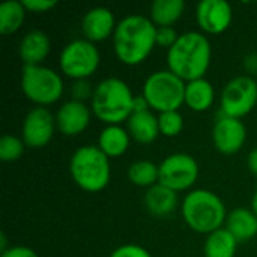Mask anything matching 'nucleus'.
I'll use <instances>...</instances> for the list:
<instances>
[{
	"label": "nucleus",
	"mask_w": 257,
	"mask_h": 257,
	"mask_svg": "<svg viewBox=\"0 0 257 257\" xmlns=\"http://www.w3.org/2000/svg\"><path fill=\"white\" fill-rule=\"evenodd\" d=\"M250 208H251V211H253V212L257 215V188H256V191L253 193V197H251V206H250Z\"/></svg>",
	"instance_id": "nucleus-37"
},
{
	"label": "nucleus",
	"mask_w": 257,
	"mask_h": 257,
	"mask_svg": "<svg viewBox=\"0 0 257 257\" xmlns=\"http://www.w3.org/2000/svg\"><path fill=\"white\" fill-rule=\"evenodd\" d=\"M157 26L149 17L133 14L117 21L111 38L117 60L126 66L142 65L157 47Z\"/></svg>",
	"instance_id": "nucleus-1"
},
{
	"label": "nucleus",
	"mask_w": 257,
	"mask_h": 257,
	"mask_svg": "<svg viewBox=\"0 0 257 257\" xmlns=\"http://www.w3.org/2000/svg\"><path fill=\"white\" fill-rule=\"evenodd\" d=\"M101 63V54L96 48V44L78 38L68 42L59 56V68L60 72L75 80H89L99 68Z\"/></svg>",
	"instance_id": "nucleus-8"
},
{
	"label": "nucleus",
	"mask_w": 257,
	"mask_h": 257,
	"mask_svg": "<svg viewBox=\"0 0 257 257\" xmlns=\"http://www.w3.org/2000/svg\"><path fill=\"white\" fill-rule=\"evenodd\" d=\"M134 98L136 95L125 80L107 77L95 86L90 110L105 125H122L134 113Z\"/></svg>",
	"instance_id": "nucleus-3"
},
{
	"label": "nucleus",
	"mask_w": 257,
	"mask_h": 257,
	"mask_svg": "<svg viewBox=\"0 0 257 257\" xmlns=\"http://www.w3.org/2000/svg\"><path fill=\"white\" fill-rule=\"evenodd\" d=\"M26 8L20 0H9L0 5V33L3 36L12 35L21 29L26 20Z\"/></svg>",
	"instance_id": "nucleus-25"
},
{
	"label": "nucleus",
	"mask_w": 257,
	"mask_h": 257,
	"mask_svg": "<svg viewBox=\"0 0 257 257\" xmlns=\"http://www.w3.org/2000/svg\"><path fill=\"white\" fill-rule=\"evenodd\" d=\"M26 148L27 146L24 145L21 137L12 136V134H5L0 139V160L3 163L18 161L23 157Z\"/></svg>",
	"instance_id": "nucleus-27"
},
{
	"label": "nucleus",
	"mask_w": 257,
	"mask_h": 257,
	"mask_svg": "<svg viewBox=\"0 0 257 257\" xmlns=\"http://www.w3.org/2000/svg\"><path fill=\"white\" fill-rule=\"evenodd\" d=\"M247 142V126L241 119L218 114L212 126V145L223 155L238 154Z\"/></svg>",
	"instance_id": "nucleus-12"
},
{
	"label": "nucleus",
	"mask_w": 257,
	"mask_h": 257,
	"mask_svg": "<svg viewBox=\"0 0 257 257\" xmlns=\"http://www.w3.org/2000/svg\"><path fill=\"white\" fill-rule=\"evenodd\" d=\"M95 92V86L89 80H75L71 84V99L80 102H90Z\"/></svg>",
	"instance_id": "nucleus-28"
},
{
	"label": "nucleus",
	"mask_w": 257,
	"mask_h": 257,
	"mask_svg": "<svg viewBox=\"0 0 257 257\" xmlns=\"http://www.w3.org/2000/svg\"><path fill=\"white\" fill-rule=\"evenodd\" d=\"M110 257H152L151 253L137 244H123L111 251Z\"/></svg>",
	"instance_id": "nucleus-30"
},
{
	"label": "nucleus",
	"mask_w": 257,
	"mask_h": 257,
	"mask_svg": "<svg viewBox=\"0 0 257 257\" xmlns=\"http://www.w3.org/2000/svg\"><path fill=\"white\" fill-rule=\"evenodd\" d=\"M0 257H39V254L33 248L26 245H11V248L2 253Z\"/></svg>",
	"instance_id": "nucleus-32"
},
{
	"label": "nucleus",
	"mask_w": 257,
	"mask_h": 257,
	"mask_svg": "<svg viewBox=\"0 0 257 257\" xmlns=\"http://www.w3.org/2000/svg\"><path fill=\"white\" fill-rule=\"evenodd\" d=\"M167 69L185 83L203 78L212 62V45L202 32H184L167 51Z\"/></svg>",
	"instance_id": "nucleus-2"
},
{
	"label": "nucleus",
	"mask_w": 257,
	"mask_h": 257,
	"mask_svg": "<svg viewBox=\"0 0 257 257\" xmlns=\"http://www.w3.org/2000/svg\"><path fill=\"white\" fill-rule=\"evenodd\" d=\"M51 51L50 36L39 29L27 32L18 44V56L23 66L42 65Z\"/></svg>",
	"instance_id": "nucleus-16"
},
{
	"label": "nucleus",
	"mask_w": 257,
	"mask_h": 257,
	"mask_svg": "<svg viewBox=\"0 0 257 257\" xmlns=\"http://www.w3.org/2000/svg\"><path fill=\"white\" fill-rule=\"evenodd\" d=\"M224 227L238 244H245L257 236V215L251 208H235L227 214Z\"/></svg>",
	"instance_id": "nucleus-18"
},
{
	"label": "nucleus",
	"mask_w": 257,
	"mask_h": 257,
	"mask_svg": "<svg viewBox=\"0 0 257 257\" xmlns=\"http://www.w3.org/2000/svg\"><path fill=\"white\" fill-rule=\"evenodd\" d=\"M20 87L23 95L35 107H50L59 102L65 92L62 75L44 65L23 66Z\"/></svg>",
	"instance_id": "nucleus-6"
},
{
	"label": "nucleus",
	"mask_w": 257,
	"mask_h": 257,
	"mask_svg": "<svg viewBox=\"0 0 257 257\" xmlns=\"http://www.w3.org/2000/svg\"><path fill=\"white\" fill-rule=\"evenodd\" d=\"M179 36L181 35L176 32L175 27H157V47L166 48L169 51L178 42Z\"/></svg>",
	"instance_id": "nucleus-29"
},
{
	"label": "nucleus",
	"mask_w": 257,
	"mask_h": 257,
	"mask_svg": "<svg viewBox=\"0 0 257 257\" xmlns=\"http://www.w3.org/2000/svg\"><path fill=\"white\" fill-rule=\"evenodd\" d=\"M158 128L160 136L173 139L178 137L184 130V116L179 110L158 113Z\"/></svg>",
	"instance_id": "nucleus-26"
},
{
	"label": "nucleus",
	"mask_w": 257,
	"mask_h": 257,
	"mask_svg": "<svg viewBox=\"0 0 257 257\" xmlns=\"http://www.w3.org/2000/svg\"><path fill=\"white\" fill-rule=\"evenodd\" d=\"M128 181L140 188H151L160 182V166L149 160H139L126 170Z\"/></svg>",
	"instance_id": "nucleus-24"
},
{
	"label": "nucleus",
	"mask_w": 257,
	"mask_h": 257,
	"mask_svg": "<svg viewBox=\"0 0 257 257\" xmlns=\"http://www.w3.org/2000/svg\"><path fill=\"white\" fill-rule=\"evenodd\" d=\"M8 248H11V245L8 244V238H6V235L2 232V233H0V254H2V253H5Z\"/></svg>",
	"instance_id": "nucleus-36"
},
{
	"label": "nucleus",
	"mask_w": 257,
	"mask_h": 257,
	"mask_svg": "<svg viewBox=\"0 0 257 257\" xmlns=\"http://www.w3.org/2000/svg\"><path fill=\"white\" fill-rule=\"evenodd\" d=\"M54 116H56L57 131L62 136L77 137L89 128L93 113L90 110V105H87L86 102L69 99L65 101L57 108Z\"/></svg>",
	"instance_id": "nucleus-14"
},
{
	"label": "nucleus",
	"mask_w": 257,
	"mask_h": 257,
	"mask_svg": "<svg viewBox=\"0 0 257 257\" xmlns=\"http://www.w3.org/2000/svg\"><path fill=\"white\" fill-rule=\"evenodd\" d=\"M143 203L151 215L157 218H166L178 209L179 194L158 182L157 185L146 190L143 196Z\"/></svg>",
	"instance_id": "nucleus-17"
},
{
	"label": "nucleus",
	"mask_w": 257,
	"mask_h": 257,
	"mask_svg": "<svg viewBox=\"0 0 257 257\" xmlns=\"http://www.w3.org/2000/svg\"><path fill=\"white\" fill-rule=\"evenodd\" d=\"M257 105V80L250 75H238L229 80L220 93V113L241 119Z\"/></svg>",
	"instance_id": "nucleus-9"
},
{
	"label": "nucleus",
	"mask_w": 257,
	"mask_h": 257,
	"mask_svg": "<svg viewBox=\"0 0 257 257\" xmlns=\"http://www.w3.org/2000/svg\"><path fill=\"white\" fill-rule=\"evenodd\" d=\"M185 81L169 69H160L148 75L142 95L155 113L179 110L185 99Z\"/></svg>",
	"instance_id": "nucleus-7"
},
{
	"label": "nucleus",
	"mask_w": 257,
	"mask_h": 257,
	"mask_svg": "<svg viewBox=\"0 0 257 257\" xmlns=\"http://www.w3.org/2000/svg\"><path fill=\"white\" fill-rule=\"evenodd\" d=\"M181 214L185 224L193 232L208 236L224 227L229 212L217 193L205 188H194L182 199Z\"/></svg>",
	"instance_id": "nucleus-4"
},
{
	"label": "nucleus",
	"mask_w": 257,
	"mask_h": 257,
	"mask_svg": "<svg viewBox=\"0 0 257 257\" xmlns=\"http://www.w3.org/2000/svg\"><path fill=\"white\" fill-rule=\"evenodd\" d=\"M126 130L136 143L151 145L160 137L158 116L152 110L136 111L126 120Z\"/></svg>",
	"instance_id": "nucleus-19"
},
{
	"label": "nucleus",
	"mask_w": 257,
	"mask_h": 257,
	"mask_svg": "<svg viewBox=\"0 0 257 257\" xmlns=\"http://www.w3.org/2000/svg\"><path fill=\"white\" fill-rule=\"evenodd\" d=\"M238 245V241L229 233V230L221 227L206 236L203 254L205 257H235Z\"/></svg>",
	"instance_id": "nucleus-23"
},
{
	"label": "nucleus",
	"mask_w": 257,
	"mask_h": 257,
	"mask_svg": "<svg viewBox=\"0 0 257 257\" xmlns=\"http://www.w3.org/2000/svg\"><path fill=\"white\" fill-rule=\"evenodd\" d=\"M27 12L44 14L53 11L59 3L56 0H21Z\"/></svg>",
	"instance_id": "nucleus-31"
},
{
	"label": "nucleus",
	"mask_w": 257,
	"mask_h": 257,
	"mask_svg": "<svg viewBox=\"0 0 257 257\" xmlns=\"http://www.w3.org/2000/svg\"><path fill=\"white\" fill-rule=\"evenodd\" d=\"M117 21L111 9L105 6L90 8L81 18V33L83 38L98 44L108 38H113Z\"/></svg>",
	"instance_id": "nucleus-15"
},
{
	"label": "nucleus",
	"mask_w": 257,
	"mask_h": 257,
	"mask_svg": "<svg viewBox=\"0 0 257 257\" xmlns=\"http://www.w3.org/2000/svg\"><path fill=\"white\" fill-rule=\"evenodd\" d=\"M56 131V116L47 107H33L23 119L21 139L27 148L42 149L50 145Z\"/></svg>",
	"instance_id": "nucleus-11"
},
{
	"label": "nucleus",
	"mask_w": 257,
	"mask_h": 257,
	"mask_svg": "<svg viewBox=\"0 0 257 257\" xmlns=\"http://www.w3.org/2000/svg\"><path fill=\"white\" fill-rule=\"evenodd\" d=\"M247 169H248V172L254 178H257V148L251 149L248 152V157H247Z\"/></svg>",
	"instance_id": "nucleus-34"
},
{
	"label": "nucleus",
	"mask_w": 257,
	"mask_h": 257,
	"mask_svg": "<svg viewBox=\"0 0 257 257\" xmlns=\"http://www.w3.org/2000/svg\"><path fill=\"white\" fill-rule=\"evenodd\" d=\"M69 173L75 185L86 193H99L111 179L110 158L96 145L78 148L69 160Z\"/></svg>",
	"instance_id": "nucleus-5"
},
{
	"label": "nucleus",
	"mask_w": 257,
	"mask_h": 257,
	"mask_svg": "<svg viewBox=\"0 0 257 257\" xmlns=\"http://www.w3.org/2000/svg\"><path fill=\"white\" fill-rule=\"evenodd\" d=\"M131 136L128 130L122 125H105L98 136L99 151L111 158H119L126 154L131 145Z\"/></svg>",
	"instance_id": "nucleus-20"
},
{
	"label": "nucleus",
	"mask_w": 257,
	"mask_h": 257,
	"mask_svg": "<svg viewBox=\"0 0 257 257\" xmlns=\"http://www.w3.org/2000/svg\"><path fill=\"white\" fill-rule=\"evenodd\" d=\"M184 0H155L149 8V18L157 27H173L185 12Z\"/></svg>",
	"instance_id": "nucleus-22"
},
{
	"label": "nucleus",
	"mask_w": 257,
	"mask_h": 257,
	"mask_svg": "<svg viewBox=\"0 0 257 257\" xmlns=\"http://www.w3.org/2000/svg\"><path fill=\"white\" fill-rule=\"evenodd\" d=\"M215 102V87L206 78H197L185 84V99L184 105L196 113L208 111Z\"/></svg>",
	"instance_id": "nucleus-21"
},
{
	"label": "nucleus",
	"mask_w": 257,
	"mask_h": 257,
	"mask_svg": "<svg viewBox=\"0 0 257 257\" xmlns=\"http://www.w3.org/2000/svg\"><path fill=\"white\" fill-rule=\"evenodd\" d=\"M244 69L247 72V75L253 77L257 75V53H248L244 57Z\"/></svg>",
	"instance_id": "nucleus-33"
},
{
	"label": "nucleus",
	"mask_w": 257,
	"mask_h": 257,
	"mask_svg": "<svg viewBox=\"0 0 257 257\" xmlns=\"http://www.w3.org/2000/svg\"><path fill=\"white\" fill-rule=\"evenodd\" d=\"M146 110H151L146 98L143 95H136V98H134V113L136 111H146Z\"/></svg>",
	"instance_id": "nucleus-35"
},
{
	"label": "nucleus",
	"mask_w": 257,
	"mask_h": 257,
	"mask_svg": "<svg viewBox=\"0 0 257 257\" xmlns=\"http://www.w3.org/2000/svg\"><path fill=\"white\" fill-rule=\"evenodd\" d=\"M233 20V8L226 0H202L196 6V21L205 35L224 33Z\"/></svg>",
	"instance_id": "nucleus-13"
},
{
	"label": "nucleus",
	"mask_w": 257,
	"mask_h": 257,
	"mask_svg": "<svg viewBox=\"0 0 257 257\" xmlns=\"http://www.w3.org/2000/svg\"><path fill=\"white\" fill-rule=\"evenodd\" d=\"M160 184L179 193L191 191L196 185L200 167L196 158L185 152L167 155L160 164Z\"/></svg>",
	"instance_id": "nucleus-10"
}]
</instances>
